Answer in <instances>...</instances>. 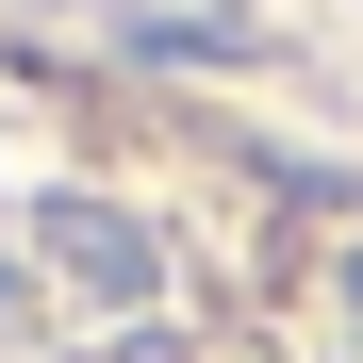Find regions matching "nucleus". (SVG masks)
I'll list each match as a JSON object with an SVG mask.
<instances>
[{"label": "nucleus", "mask_w": 363, "mask_h": 363, "mask_svg": "<svg viewBox=\"0 0 363 363\" xmlns=\"http://www.w3.org/2000/svg\"><path fill=\"white\" fill-rule=\"evenodd\" d=\"M50 264H67V281L99 297V314H149V297H165V264H149V231L116 215V199H50Z\"/></svg>", "instance_id": "obj_1"}]
</instances>
